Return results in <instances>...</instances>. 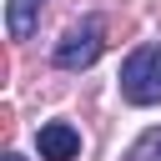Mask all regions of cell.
Wrapping results in <instances>:
<instances>
[{"mask_svg": "<svg viewBox=\"0 0 161 161\" xmlns=\"http://www.w3.org/2000/svg\"><path fill=\"white\" fill-rule=\"evenodd\" d=\"M126 161H161V126L141 131V136H136V146L126 151Z\"/></svg>", "mask_w": 161, "mask_h": 161, "instance_id": "obj_5", "label": "cell"}, {"mask_svg": "<svg viewBox=\"0 0 161 161\" xmlns=\"http://www.w3.org/2000/svg\"><path fill=\"white\" fill-rule=\"evenodd\" d=\"M35 146H40V161H75L80 156V131L70 121H45L35 131Z\"/></svg>", "mask_w": 161, "mask_h": 161, "instance_id": "obj_3", "label": "cell"}, {"mask_svg": "<svg viewBox=\"0 0 161 161\" xmlns=\"http://www.w3.org/2000/svg\"><path fill=\"white\" fill-rule=\"evenodd\" d=\"M40 5H45V0H5V30H10V40H30V35H35Z\"/></svg>", "mask_w": 161, "mask_h": 161, "instance_id": "obj_4", "label": "cell"}, {"mask_svg": "<svg viewBox=\"0 0 161 161\" xmlns=\"http://www.w3.org/2000/svg\"><path fill=\"white\" fill-rule=\"evenodd\" d=\"M121 96L131 106H156L161 101V45H136L121 65Z\"/></svg>", "mask_w": 161, "mask_h": 161, "instance_id": "obj_1", "label": "cell"}, {"mask_svg": "<svg viewBox=\"0 0 161 161\" xmlns=\"http://www.w3.org/2000/svg\"><path fill=\"white\" fill-rule=\"evenodd\" d=\"M5 161H25V156H20V151H5Z\"/></svg>", "mask_w": 161, "mask_h": 161, "instance_id": "obj_6", "label": "cell"}, {"mask_svg": "<svg viewBox=\"0 0 161 161\" xmlns=\"http://www.w3.org/2000/svg\"><path fill=\"white\" fill-rule=\"evenodd\" d=\"M101 50H106V20L101 15H86V20H75L55 40V65L60 70H86V65L101 60Z\"/></svg>", "mask_w": 161, "mask_h": 161, "instance_id": "obj_2", "label": "cell"}]
</instances>
